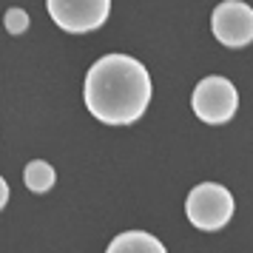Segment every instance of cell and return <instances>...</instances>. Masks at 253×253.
<instances>
[{
    "mask_svg": "<svg viewBox=\"0 0 253 253\" xmlns=\"http://www.w3.org/2000/svg\"><path fill=\"white\" fill-rule=\"evenodd\" d=\"M151 94V74L139 60L128 54H105L85 74L83 100L100 123L128 126L145 114Z\"/></svg>",
    "mask_w": 253,
    "mask_h": 253,
    "instance_id": "cell-1",
    "label": "cell"
},
{
    "mask_svg": "<svg viewBox=\"0 0 253 253\" xmlns=\"http://www.w3.org/2000/svg\"><path fill=\"white\" fill-rule=\"evenodd\" d=\"M185 216L196 230H219L233 216V196L225 185L202 182L185 199Z\"/></svg>",
    "mask_w": 253,
    "mask_h": 253,
    "instance_id": "cell-2",
    "label": "cell"
},
{
    "mask_svg": "<svg viewBox=\"0 0 253 253\" xmlns=\"http://www.w3.org/2000/svg\"><path fill=\"white\" fill-rule=\"evenodd\" d=\"M191 108L194 114L208 126H222L239 108V91L228 77H205L196 83L191 94Z\"/></svg>",
    "mask_w": 253,
    "mask_h": 253,
    "instance_id": "cell-3",
    "label": "cell"
},
{
    "mask_svg": "<svg viewBox=\"0 0 253 253\" xmlns=\"http://www.w3.org/2000/svg\"><path fill=\"white\" fill-rule=\"evenodd\" d=\"M46 6L51 20L71 35L100 29L111 14V0H46Z\"/></svg>",
    "mask_w": 253,
    "mask_h": 253,
    "instance_id": "cell-4",
    "label": "cell"
},
{
    "mask_svg": "<svg viewBox=\"0 0 253 253\" xmlns=\"http://www.w3.org/2000/svg\"><path fill=\"white\" fill-rule=\"evenodd\" d=\"M211 32L222 46L245 48L253 43V9L242 0H225L211 14Z\"/></svg>",
    "mask_w": 253,
    "mask_h": 253,
    "instance_id": "cell-5",
    "label": "cell"
},
{
    "mask_svg": "<svg viewBox=\"0 0 253 253\" xmlns=\"http://www.w3.org/2000/svg\"><path fill=\"white\" fill-rule=\"evenodd\" d=\"M105 253H168L157 236H151L145 230H126L111 239Z\"/></svg>",
    "mask_w": 253,
    "mask_h": 253,
    "instance_id": "cell-6",
    "label": "cell"
},
{
    "mask_svg": "<svg viewBox=\"0 0 253 253\" xmlns=\"http://www.w3.org/2000/svg\"><path fill=\"white\" fill-rule=\"evenodd\" d=\"M54 168L48 165V162L43 160H35V162H29L26 165V171H23V179H26V188L29 191H35V194H46L48 188L54 185Z\"/></svg>",
    "mask_w": 253,
    "mask_h": 253,
    "instance_id": "cell-7",
    "label": "cell"
},
{
    "mask_svg": "<svg viewBox=\"0 0 253 253\" xmlns=\"http://www.w3.org/2000/svg\"><path fill=\"white\" fill-rule=\"evenodd\" d=\"M3 23H6V32L9 35H23L26 29H29V14L23 9H9L6 17H3Z\"/></svg>",
    "mask_w": 253,
    "mask_h": 253,
    "instance_id": "cell-8",
    "label": "cell"
},
{
    "mask_svg": "<svg viewBox=\"0 0 253 253\" xmlns=\"http://www.w3.org/2000/svg\"><path fill=\"white\" fill-rule=\"evenodd\" d=\"M6 202H9V185H6L3 176H0V208L6 205Z\"/></svg>",
    "mask_w": 253,
    "mask_h": 253,
    "instance_id": "cell-9",
    "label": "cell"
}]
</instances>
